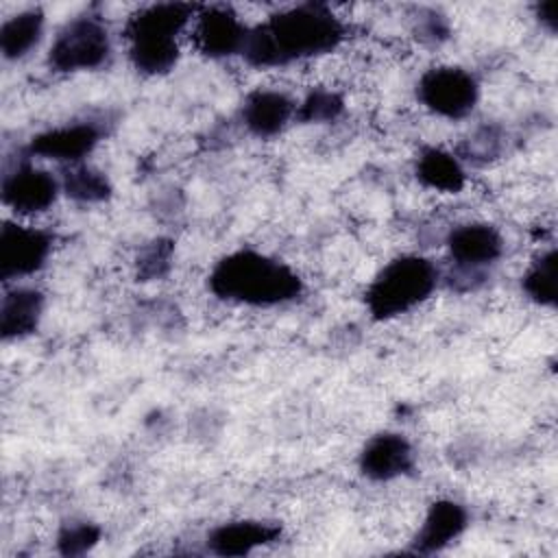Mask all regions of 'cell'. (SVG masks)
<instances>
[{
	"label": "cell",
	"mask_w": 558,
	"mask_h": 558,
	"mask_svg": "<svg viewBox=\"0 0 558 558\" xmlns=\"http://www.w3.org/2000/svg\"><path fill=\"white\" fill-rule=\"evenodd\" d=\"M347 22L325 2H299L251 24L242 59L257 70L286 68L338 50Z\"/></svg>",
	"instance_id": "1"
},
{
	"label": "cell",
	"mask_w": 558,
	"mask_h": 558,
	"mask_svg": "<svg viewBox=\"0 0 558 558\" xmlns=\"http://www.w3.org/2000/svg\"><path fill=\"white\" fill-rule=\"evenodd\" d=\"M209 292L229 305L270 310L303 296V277L283 259L257 248H235L218 257L207 275Z\"/></svg>",
	"instance_id": "2"
},
{
	"label": "cell",
	"mask_w": 558,
	"mask_h": 558,
	"mask_svg": "<svg viewBox=\"0 0 558 558\" xmlns=\"http://www.w3.org/2000/svg\"><path fill=\"white\" fill-rule=\"evenodd\" d=\"M198 4L153 2L135 9L122 28L126 57L142 76H166L181 59V39L190 33Z\"/></svg>",
	"instance_id": "3"
},
{
	"label": "cell",
	"mask_w": 558,
	"mask_h": 558,
	"mask_svg": "<svg viewBox=\"0 0 558 558\" xmlns=\"http://www.w3.org/2000/svg\"><path fill=\"white\" fill-rule=\"evenodd\" d=\"M442 281L434 259L421 253H399L390 257L368 281L364 305L373 320L390 323L429 301Z\"/></svg>",
	"instance_id": "4"
},
{
	"label": "cell",
	"mask_w": 558,
	"mask_h": 558,
	"mask_svg": "<svg viewBox=\"0 0 558 558\" xmlns=\"http://www.w3.org/2000/svg\"><path fill=\"white\" fill-rule=\"evenodd\" d=\"M449 270L442 275L456 292H473L482 288L490 268L504 257L506 240L490 222H462L449 229L445 238Z\"/></svg>",
	"instance_id": "5"
},
{
	"label": "cell",
	"mask_w": 558,
	"mask_h": 558,
	"mask_svg": "<svg viewBox=\"0 0 558 558\" xmlns=\"http://www.w3.org/2000/svg\"><path fill=\"white\" fill-rule=\"evenodd\" d=\"M113 37L105 17L92 9L65 20L46 52V63L54 74L96 72L111 61Z\"/></svg>",
	"instance_id": "6"
},
{
	"label": "cell",
	"mask_w": 558,
	"mask_h": 558,
	"mask_svg": "<svg viewBox=\"0 0 558 558\" xmlns=\"http://www.w3.org/2000/svg\"><path fill=\"white\" fill-rule=\"evenodd\" d=\"M480 96L477 76L453 63L432 65L416 81V100L442 120H464L475 111Z\"/></svg>",
	"instance_id": "7"
},
{
	"label": "cell",
	"mask_w": 558,
	"mask_h": 558,
	"mask_svg": "<svg viewBox=\"0 0 558 558\" xmlns=\"http://www.w3.org/2000/svg\"><path fill=\"white\" fill-rule=\"evenodd\" d=\"M61 194V179L35 166L28 155L7 168L0 181V201L17 218H35L50 211Z\"/></svg>",
	"instance_id": "8"
},
{
	"label": "cell",
	"mask_w": 558,
	"mask_h": 558,
	"mask_svg": "<svg viewBox=\"0 0 558 558\" xmlns=\"http://www.w3.org/2000/svg\"><path fill=\"white\" fill-rule=\"evenodd\" d=\"M54 238L41 227L4 220L0 227V279L4 286L41 272L52 255Z\"/></svg>",
	"instance_id": "9"
},
{
	"label": "cell",
	"mask_w": 558,
	"mask_h": 558,
	"mask_svg": "<svg viewBox=\"0 0 558 558\" xmlns=\"http://www.w3.org/2000/svg\"><path fill=\"white\" fill-rule=\"evenodd\" d=\"M251 24L231 4H198L190 39L198 54L205 59H231L242 57Z\"/></svg>",
	"instance_id": "10"
},
{
	"label": "cell",
	"mask_w": 558,
	"mask_h": 558,
	"mask_svg": "<svg viewBox=\"0 0 558 558\" xmlns=\"http://www.w3.org/2000/svg\"><path fill=\"white\" fill-rule=\"evenodd\" d=\"M105 129L98 120H72L35 133L24 153L31 159H48L63 166L83 163L102 142Z\"/></svg>",
	"instance_id": "11"
},
{
	"label": "cell",
	"mask_w": 558,
	"mask_h": 558,
	"mask_svg": "<svg viewBox=\"0 0 558 558\" xmlns=\"http://www.w3.org/2000/svg\"><path fill=\"white\" fill-rule=\"evenodd\" d=\"M416 453L410 438L401 432L384 429L368 436L357 451V471L375 484L395 482L414 471Z\"/></svg>",
	"instance_id": "12"
},
{
	"label": "cell",
	"mask_w": 558,
	"mask_h": 558,
	"mask_svg": "<svg viewBox=\"0 0 558 558\" xmlns=\"http://www.w3.org/2000/svg\"><path fill=\"white\" fill-rule=\"evenodd\" d=\"M469 527V510L456 499H436L427 506L425 517L410 541V551L432 556L453 545Z\"/></svg>",
	"instance_id": "13"
},
{
	"label": "cell",
	"mask_w": 558,
	"mask_h": 558,
	"mask_svg": "<svg viewBox=\"0 0 558 558\" xmlns=\"http://www.w3.org/2000/svg\"><path fill=\"white\" fill-rule=\"evenodd\" d=\"M296 118V102L281 89L257 87L240 105V122L248 135L272 140L281 135Z\"/></svg>",
	"instance_id": "14"
},
{
	"label": "cell",
	"mask_w": 558,
	"mask_h": 558,
	"mask_svg": "<svg viewBox=\"0 0 558 558\" xmlns=\"http://www.w3.org/2000/svg\"><path fill=\"white\" fill-rule=\"evenodd\" d=\"M281 538V525L266 519H233L209 530L207 549L216 556H248Z\"/></svg>",
	"instance_id": "15"
},
{
	"label": "cell",
	"mask_w": 558,
	"mask_h": 558,
	"mask_svg": "<svg viewBox=\"0 0 558 558\" xmlns=\"http://www.w3.org/2000/svg\"><path fill=\"white\" fill-rule=\"evenodd\" d=\"M46 310V296L35 286H7L0 303V336L4 342H17L37 333Z\"/></svg>",
	"instance_id": "16"
},
{
	"label": "cell",
	"mask_w": 558,
	"mask_h": 558,
	"mask_svg": "<svg viewBox=\"0 0 558 558\" xmlns=\"http://www.w3.org/2000/svg\"><path fill=\"white\" fill-rule=\"evenodd\" d=\"M416 181L438 194H460L466 185V170L453 150L423 146L414 157Z\"/></svg>",
	"instance_id": "17"
},
{
	"label": "cell",
	"mask_w": 558,
	"mask_h": 558,
	"mask_svg": "<svg viewBox=\"0 0 558 558\" xmlns=\"http://www.w3.org/2000/svg\"><path fill=\"white\" fill-rule=\"evenodd\" d=\"M46 13L41 7H26L0 24V54L4 61L26 59L44 39Z\"/></svg>",
	"instance_id": "18"
},
{
	"label": "cell",
	"mask_w": 558,
	"mask_h": 558,
	"mask_svg": "<svg viewBox=\"0 0 558 558\" xmlns=\"http://www.w3.org/2000/svg\"><path fill=\"white\" fill-rule=\"evenodd\" d=\"M61 192L76 205H102L113 196V183L100 168L83 161L61 168Z\"/></svg>",
	"instance_id": "19"
},
{
	"label": "cell",
	"mask_w": 558,
	"mask_h": 558,
	"mask_svg": "<svg viewBox=\"0 0 558 558\" xmlns=\"http://www.w3.org/2000/svg\"><path fill=\"white\" fill-rule=\"evenodd\" d=\"M558 253L554 246L534 255L521 275V290L527 301L538 307H556L558 303Z\"/></svg>",
	"instance_id": "20"
},
{
	"label": "cell",
	"mask_w": 558,
	"mask_h": 558,
	"mask_svg": "<svg viewBox=\"0 0 558 558\" xmlns=\"http://www.w3.org/2000/svg\"><path fill=\"white\" fill-rule=\"evenodd\" d=\"M344 98L329 87H312L296 102V118L303 124H331L344 113Z\"/></svg>",
	"instance_id": "21"
},
{
	"label": "cell",
	"mask_w": 558,
	"mask_h": 558,
	"mask_svg": "<svg viewBox=\"0 0 558 558\" xmlns=\"http://www.w3.org/2000/svg\"><path fill=\"white\" fill-rule=\"evenodd\" d=\"M506 137L504 131L497 124H484L477 126L462 144L460 150L456 153L460 157V161H469L473 166H484L493 159H497L504 150Z\"/></svg>",
	"instance_id": "22"
},
{
	"label": "cell",
	"mask_w": 558,
	"mask_h": 558,
	"mask_svg": "<svg viewBox=\"0 0 558 558\" xmlns=\"http://www.w3.org/2000/svg\"><path fill=\"white\" fill-rule=\"evenodd\" d=\"M174 257V242L170 238H153L135 257L137 281H155L170 272Z\"/></svg>",
	"instance_id": "23"
},
{
	"label": "cell",
	"mask_w": 558,
	"mask_h": 558,
	"mask_svg": "<svg viewBox=\"0 0 558 558\" xmlns=\"http://www.w3.org/2000/svg\"><path fill=\"white\" fill-rule=\"evenodd\" d=\"M100 536V525L85 519H70L57 532V549L63 556H83L98 545Z\"/></svg>",
	"instance_id": "24"
},
{
	"label": "cell",
	"mask_w": 558,
	"mask_h": 558,
	"mask_svg": "<svg viewBox=\"0 0 558 558\" xmlns=\"http://www.w3.org/2000/svg\"><path fill=\"white\" fill-rule=\"evenodd\" d=\"M414 35L425 44L438 46L451 35L449 17L438 9H418L414 15Z\"/></svg>",
	"instance_id": "25"
},
{
	"label": "cell",
	"mask_w": 558,
	"mask_h": 558,
	"mask_svg": "<svg viewBox=\"0 0 558 558\" xmlns=\"http://www.w3.org/2000/svg\"><path fill=\"white\" fill-rule=\"evenodd\" d=\"M532 15L534 20L547 31V33H556L558 31V2L556 0H543L536 2L532 7Z\"/></svg>",
	"instance_id": "26"
}]
</instances>
